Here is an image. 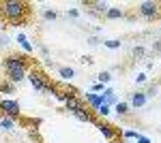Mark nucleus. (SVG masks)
<instances>
[{"label":"nucleus","mask_w":161,"mask_h":143,"mask_svg":"<svg viewBox=\"0 0 161 143\" xmlns=\"http://www.w3.org/2000/svg\"><path fill=\"white\" fill-rule=\"evenodd\" d=\"M103 90H105V85H103V84H97V81L90 85V92H95V94H101Z\"/></svg>","instance_id":"23"},{"label":"nucleus","mask_w":161,"mask_h":143,"mask_svg":"<svg viewBox=\"0 0 161 143\" xmlns=\"http://www.w3.org/2000/svg\"><path fill=\"white\" fill-rule=\"evenodd\" d=\"M58 75H60L64 81H71V79L75 77V71L71 69V66H60V69H58Z\"/></svg>","instance_id":"12"},{"label":"nucleus","mask_w":161,"mask_h":143,"mask_svg":"<svg viewBox=\"0 0 161 143\" xmlns=\"http://www.w3.org/2000/svg\"><path fill=\"white\" fill-rule=\"evenodd\" d=\"M146 103H148V98H146V94L137 90L136 94H131V100H129V107H133V109H142L144 105H146Z\"/></svg>","instance_id":"8"},{"label":"nucleus","mask_w":161,"mask_h":143,"mask_svg":"<svg viewBox=\"0 0 161 143\" xmlns=\"http://www.w3.org/2000/svg\"><path fill=\"white\" fill-rule=\"evenodd\" d=\"M80 105H82V100H80L77 96H71V98H69V100L64 103V107H67V111H71V113H73V111H75L77 107H80Z\"/></svg>","instance_id":"14"},{"label":"nucleus","mask_w":161,"mask_h":143,"mask_svg":"<svg viewBox=\"0 0 161 143\" xmlns=\"http://www.w3.org/2000/svg\"><path fill=\"white\" fill-rule=\"evenodd\" d=\"M136 141H137V143H150V139H148V137H144V135H140V132H137Z\"/></svg>","instance_id":"28"},{"label":"nucleus","mask_w":161,"mask_h":143,"mask_svg":"<svg viewBox=\"0 0 161 143\" xmlns=\"http://www.w3.org/2000/svg\"><path fill=\"white\" fill-rule=\"evenodd\" d=\"M129 103H123V100H118L116 105H114V111L118 113V115H129Z\"/></svg>","instance_id":"13"},{"label":"nucleus","mask_w":161,"mask_h":143,"mask_svg":"<svg viewBox=\"0 0 161 143\" xmlns=\"http://www.w3.org/2000/svg\"><path fill=\"white\" fill-rule=\"evenodd\" d=\"M2 28H4V24H2V22H0V34H2Z\"/></svg>","instance_id":"33"},{"label":"nucleus","mask_w":161,"mask_h":143,"mask_svg":"<svg viewBox=\"0 0 161 143\" xmlns=\"http://www.w3.org/2000/svg\"><path fill=\"white\" fill-rule=\"evenodd\" d=\"M0 45H9V36L7 34H0Z\"/></svg>","instance_id":"32"},{"label":"nucleus","mask_w":161,"mask_h":143,"mask_svg":"<svg viewBox=\"0 0 161 143\" xmlns=\"http://www.w3.org/2000/svg\"><path fill=\"white\" fill-rule=\"evenodd\" d=\"M30 4L28 2H22V0H7V2H2V15L11 22L13 26H19L22 24V19H24L26 15H28V9Z\"/></svg>","instance_id":"2"},{"label":"nucleus","mask_w":161,"mask_h":143,"mask_svg":"<svg viewBox=\"0 0 161 143\" xmlns=\"http://www.w3.org/2000/svg\"><path fill=\"white\" fill-rule=\"evenodd\" d=\"M67 15H71V17H80V11H77V9H67Z\"/></svg>","instance_id":"29"},{"label":"nucleus","mask_w":161,"mask_h":143,"mask_svg":"<svg viewBox=\"0 0 161 143\" xmlns=\"http://www.w3.org/2000/svg\"><path fill=\"white\" fill-rule=\"evenodd\" d=\"M105 103V98H103V94H95V92H86V105L88 109H92V111H97V109L101 107Z\"/></svg>","instance_id":"6"},{"label":"nucleus","mask_w":161,"mask_h":143,"mask_svg":"<svg viewBox=\"0 0 161 143\" xmlns=\"http://www.w3.org/2000/svg\"><path fill=\"white\" fill-rule=\"evenodd\" d=\"M97 113H99L101 118H108V115L112 113V107H110V105H101V107L97 109Z\"/></svg>","instance_id":"20"},{"label":"nucleus","mask_w":161,"mask_h":143,"mask_svg":"<svg viewBox=\"0 0 161 143\" xmlns=\"http://www.w3.org/2000/svg\"><path fill=\"white\" fill-rule=\"evenodd\" d=\"M28 137H30V139H32L35 143H43V141H41V137H39V132H37V128H35V130H30V132H28Z\"/></svg>","instance_id":"24"},{"label":"nucleus","mask_w":161,"mask_h":143,"mask_svg":"<svg viewBox=\"0 0 161 143\" xmlns=\"http://www.w3.org/2000/svg\"><path fill=\"white\" fill-rule=\"evenodd\" d=\"M123 137H125V139H136L137 132H136V130H125V132H123Z\"/></svg>","instance_id":"27"},{"label":"nucleus","mask_w":161,"mask_h":143,"mask_svg":"<svg viewBox=\"0 0 161 143\" xmlns=\"http://www.w3.org/2000/svg\"><path fill=\"white\" fill-rule=\"evenodd\" d=\"M43 17H45L47 22H54V19L58 17V13H56V11H52V9H45V11H43Z\"/></svg>","instance_id":"21"},{"label":"nucleus","mask_w":161,"mask_h":143,"mask_svg":"<svg viewBox=\"0 0 161 143\" xmlns=\"http://www.w3.org/2000/svg\"><path fill=\"white\" fill-rule=\"evenodd\" d=\"M103 98H105V103H103V105H110V107H114V105H116V103H118V96H116V94L103 96Z\"/></svg>","instance_id":"22"},{"label":"nucleus","mask_w":161,"mask_h":143,"mask_svg":"<svg viewBox=\"0 0 161 143\" xmlns=\"http://www.w3.org/2000/svg\"><path fill=\"white\" fill-rule=\"evenodd\" d=\"M17 45L24 49L26 54H30V51H32V43H30V41L26 38V34H22V32H17Z\"/></svg>","instance_id":"11"},{"label":"nucleus","mask_w":161,"mask_h":143,"mask_svg":"<svg viewBox=\"0 0 161 143\" xmlns=\"http://www.w3.org/2000/svg\"><path fill=\"white\" fill-rule=\"evenodd\" d=\"M26 79L30 81V85H32V90H35V92H45V85L50 84V81H47V77H45V75H41L39 71H35V69H32V71H28Z\"/></svg>","instance_id":"5"},{"label":"nucleus","mask_w":161,"mask_h":143,"mask_svg":"<svg viewBox=\"0 0 161 143\" xmlns=\"http://www.w3.org/2000/svg\"><path fill=\"white\" fill-rule=\"evenodd\" d=\"M144 94H146V98H155V96L159 94V88H157L155 84H150V85H148V90H146Z\"/></svg>","instance_id":"18"},{"label":"nucleus","mask_w":161,"mask_h":143,"mask_svg":"<svg viewBox=\"0 0 161 143\" xmlns=\"http://www.w3.org/2000/svg\"><path fill=\"white\" fill-rule=\"evenodd\" d=\"M80 62H82V64H92V58H90V56H82Z\"/></svg>","instance_id":"30"},{"label":"nucleus","mask_w":161,"mask_h":143,"mask_svg":"<svg viewBox=\"0 0 161 143\" xmlns=\"http://www.w3.org/2000/svg\"><path fill=\"white\" fill-rule=\"evenodd\" d=\"M0 111H2V115H7V118L17 120L19 118V103L13 100V98H0Z\"/></svg>","instance_id":"4"},{"label":"nucleus","mask_w":161,"mask_h":143,"mask_svg":"<svg viewBox=\"0 0 161 143\" xmlns=\"http://www.w3.org/2000/svg\"><path fill=\"white\" fill-rule=\"evenodd\" d=\"M0 94H15V85L11 81H0Z\"/></svg>","instance_id":"15"},{"label":"nucleus","mask_w":161,"mask_h":143,"mask_svg":"<svg viewBox=\"0 0 161 143\" xmlns=\"http://www.w3.org/2000/svg\"><path fill=\"white\" fill-rule=\"evenodd\" d=\"M120 17H125V11L120 7H110L105 13V19H120Z\"/></svg>","instance_id":"10"},{"label":"nucleus","mask_w":161,"mask_h":143,"mask_svg":"<svg viewBox=\"0 0 161 143\" xmlns=\"http://www.w3.org/2000/svg\"><path fill=\"white\" fill-rule=\"evenodd\" d=\"M2 66H4V73H7V81H11L13 85L22 84L28 75V58L26 56H7L2 60Z\"/></svg>","instance_id":"1"},{"label":"nucleus","mask_w":161,"mask_h":143,"mask_svg":"<svg viewBox=\"0 0 161 143\" xmlns=\"http://www.w3.org/2000/svg\"><path fill=\"white\" fill-rule=\"evenodd\" d=\"M131 54H133L136 58H144V56H146V49L142 47V45H136V47L131 49Z\"/></svg>","instance_id":"19"},{"label":"nucleus","mask_w":161,"mask_h":143,"mask_svg":"<svg viewBox=\"0 0 161 143\" xmlns=\"http://www.w3.org/2000/svg\"><path fill=\"white\" fill-rule=\"evenodd\" d=\"M103 45H105L108 49H120L123 43H120L118 38H108V41H103Z\"/></svg>","instance_id":"17"},{"label":"nucleus","mask_w":161,"mask_h":143,"mask_svg":"<svg viewBox=\"0 0 161 143\" xmlns=\"http://www.w3.org/2000/svg\"><path fill=\"white\" fill-rule=\"evenodd\" d=\"M153 51H155V54H161V41H157V43L153 45Z\"/></svg>","instance_id":"31"},{"label":"nucleus","mask_w":161,"mask_h":143,"mask_svg":"<svg viewBox=\"0 0 161 143\" xmlns=\"http://www.w3.org/2000/svg\"><path fill=\"white\" fill-rule=\"evenodd\" d=\"M97 128H99V132L108 139V141H114L116 137H118V132L114 130V126H110V124H105V122H97Z\"/></svg>","instance_id":"7"},{"label":"nucleus","mask_w":161,"mask_h":143,"mask_svg":"<svg viewBox=\"0 0 161 143\" xmlns=\"http://www.w3.org/2000/svg\"><path fill=\"white\" fill-rule=\"evenodd\" d=\"M0 130L13 132V130H15V120L7 118V115H2V118H0Z\"/></svg>","instance_id":"9"},{"label":"nucleus","mask_w":161,"mask_h":143,"mask_svg":"<svg viewBox=\"0 0 161 143\" xmlns=\"http://www.w3.org/2000/svg\"><path fill=\"white\" fill-rule=\"evenodd\" d=\"M137 13H140L146 22H155V19L161 17V2H155V0L137 2Z\"/></svg>","instance_id":"3"},{"label":"nucleus","mask_w":161,"mask_h":143,"mask_svg":"<svg viewBox=\"0 0 161 143\" xmlns=\"http://www.w3.org/2000/svg\"><path fill=\"white\" fill-rule=\"evenodd\" d=\"M88 43L90 45H99V43H103V38L101 36H88Z\"/></svg>","instance_id":"26"},{"label":"nucleus","mask_w":161,"mask_h":143,"mask_svg":"<svg viewBox=\"0 0 161 143\" xmlns=\"http://www.w3.org/2000/svg\"><path fill=\"white\" fill-rule=\"evenodd\" d=\"M110 81H112V73L110 71H101L99 75H97V84L105 85V84H110Z\"/></svg>","instance_id":"16"},{"label":"nucleus","mask_w":161,"mask_h":143,"mask_svg":"<svg viewBox=\"0 0 161 143\" xmlns=\"http://www.w3.org/2000/svg\"><path fill=\"white\" fill-rule=\"evenodd\" d=\"M146 79H148V75H146V73H137L136 84H146Z\"/></svg>","instance_id":"25"}]
</instances>
